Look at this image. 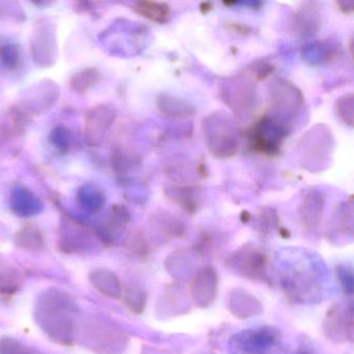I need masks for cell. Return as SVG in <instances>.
<instances>
[{
	"label": "cell",
	"mask_w": 354,
	"mask_h": 354,
	"mask_svg": "<svg viewBox=\"0 0 354 354\" xmlns=\"http://www.w3.org/2000/svg\"><path fill=\"white\" fill-rule=\"evenodd\" d=\"M19 269L7 261L0 260V295H13L21 285Z\"/></svg>",
	"instance_id": "4dcf8cb0"
},
{
	"label": "cell",
	"mask_w": 354,
	"mask_h": 354,
	"mask_svg": "<svg viewBox=\"0 0 354 354\" xmlns=\"http://www.w3.org/2000/svg\"><path fill=\"white\" fill-rule=\"evenodd\" d=\"M320 269L314 261H300L290 265L281 277V288L288 300L310 304L321 299Z\"/></svg>",
	"instance_id": "3957f363"
},
{
	"label": "cell",
	"mask_w": 354,
	"mask_h": 354,
	"mask_svg": "<svg viewBox=\"0 0 354 354\" xmlns=\"http://www.w3.org/2000/svg\"><path fill=\"white\" fill-rule=\"evenodd\" d=\"M155 104L163 117L171 120L190 119L196 113V107L185 99L165 93L157 96Z\"/></svg>",
	"instance_id": "603a6c76"
},
{
	"label": "cell",
	"mask_w": 354,
	"mask_h": 354,
	"mask_svg": "<svg viewBox=\"0 0 354 354\" xmlns=\"http://www.w3.org/2000/svg\"><path fill=\"white\" fill-rule=\"evenodd\" d=\"M227 306L230 313L241 320L258 316L264 310L262 302L254 294L242 288L230 292Z\"/></svg>",
	"instance_id": "d6986e66"
},
{
	"label": "cell",
	"mask_w": 354,
	"mask_h": 354,
	"mask_svg": "<svg viewBox=\"0 0 354 354\" xmlns=\"http://www.w3.org/2000/svg\"><path fill=\"white\" fill-rule=\"evenodd\" d=\"M333 147L335 138L330 128L325 124H317L298 142L300 165L310 173H321L330 165Z\"/></svg>",
	"instance_id": "277c9868"
},
{
	"label": "cell",
	"mask_w": 354,
	"mask_h": 354,
	"mask_svg": "<svg viewBox=\"0 0 354 354\" xmlns=\"http://www.w3.org/2000/svg\"><path fill=\"white\" fill-rule=\"evenodd\" d=\"M198 354H216V353H212V352H206V353H198Z\"/></svg>",
	"instance_id": "681fc988"
},
{
	"label": "cell",
	"mask_w": 354,
	"mask_h": 354,
	"mask_svg": "<svg viewBox=\"0 0 354 354\" xmlns=\"http://www.w3.org/2000/svg\"><path fill=\"white\" fill-rule=\"evenodd\" d=\"M82 337L97 354H121L129 343V337L120 325L95 315L82 322Z\"/></svg>",
	"instance_id": "5b68a950"
},
{
	"label": "cell",
	"mask_w": 354,
	"mask_h": 354,
	"mask_svg": "<svg viewBox=\"0 0 354 354\" xmlns=\"http://www.w3.org/2000/svg\"><path fill=\"white\" fill-rule=\"evenodd\" d=\"M339 48L330 40L315 41L304 45L301 49V57L310 66L325 65L337 59Z\"/></svg>",
	"instance_id": "cb8c5ba5"
},
{
	"label": "cell",
	"mask_w": 354,
	"mask_h": 354,
	"mask_svg": "<svg viewBox=\"0 0 354 354\" xmlns=\"http://www.w3.org/2000/svg\"><path fill=\"white\" fill-rule=\"evenodd\" d=\"M117 117V109L109 104H99L88 109L84 115V138L86 145L98 147Z\"/></svg>",
	"instance_id": "7c38bea8"
},
{
	"label": "cell",
	"mask_w": 354,
	"mask_h": 354,
	"mask_svg": "<svg viewBox=\"0 0 354 354\" xmlns=\"http://www.w3.org/2000/svg\"><path fill=\"white\" fill-rule=\"evenodd\" d=\"M295 354H313L312 352L306 349H299Z\"/></svg>",
	"instance_id": "c3c4849f"
},
{
	"label": "cell",
	"mask_w": 354,
	"mask_h": 354,
	"mask_svg": "<svg viewBox=\"0 0 354 354\" xmlns=\"http://www.w3.org/2000/svg\"><path fill=\"white\" fill-rule=\"evenodd\" d=\"M43 84L34 86V90L30 93V100L18 103L28 115L44 113L53 106L57 99L59 98V90L55 82H42Z\"/></svg>",
	"instance_id": "44dd1931"
},
{
	"label": "cell",
	"mask_w": 354,
	"mask_h": 354,
	"mask_svg": "<svg viewBox=\"0 0 354 354\" xmlns=\"http://www.w3.org/2000/svg\"><path fill=\"white\" fill-rule=\"evenodd\" d=\"M225 26L227 30L240 36H248L252 32V28H250L248 24H240V22L230 21L225 24Z\"/></svg>",
	"instance_id": "ee69618b"
},
{
	"label": "cell",
	"mask_w": 354,
	"mask_h": 354,
	"mask_svg": "<svg viewBox=\"0 0 354 354\" xmlns=\"http://www.w3.org/2000/svg\"><path fill=\"white\" fill-rule=\"evenodd\" d=\"M279 227V216L272 208H263L259 215V227L264 234H269Z\"/></svg>",
	"instance_id": "b9f144b4"
},
{
	"label": "cell",
	"mask_w": 354,
	"mask_h": 354,
	"mask_svg": "<svg viewBox=\"0 0 354 354\" xmlns=\"http://www.w3.org/2000/svg\"><path fill=\"white\" fill-rule=\"evenodd\" d=\"M111 167L120 175H125L142 165V156L140 152L132 146L119 145L111 153Z\"/></svg>",
	"instance_id": "484cf974"
},
{
	"label": "cell",
	"mask_w": 354,
	"mask_h": 354,
	"mask_svg": "<svg viewBox=\"0 0 354 354\" xmlns=\"http://www.w3.org/2000/svg\"><path fill=\"white\" fill-rule=\"evenodd\" d=\"M12 209L16 214L30 216L41 210V203L34 194L24 187H17L12 194Z\"/></svg>",
	"instance_id": "f1b7e54d"
},
{
	"label": "cell",
	"mask_w": 354,
	"mask_h": 354,
	"mask_svg": "<svg viewBox=\"0 0 354 354\" xmlns=\"http://www.w3.org/2000/svg\"><path fill=\"white\" fill-rule=\"evenodd\" d=\"M290 132L291 128L289 126L266 113L248 130V148L261 156L277 157L281 154V146Z\"/></svg>",
	"instance_id": "ba28073f"
},
{
	"label": "cell",
	"mask_w": 354,
	"mask_h": 354,
	"mask_svg": "<svg viewBox=\"0 0 354 354\" xmlns=\"http://www.w3.org/2000/svg\"><path fill=\"white\" fill-rule=\"evenodd\" d=\"M229 351L231 354H281V331L271 326L240 331L229 339Z\"/></svg>",
	"instance_id": "9c48e42d"
},
{
	"label": "cell",
	"mask_w": 354,
	"mask_h": 354,
	"mask_svg": "<svg viewBox=\"0 0 354 354\" xmlns=\"http://www.w3.org/2000/svg\"><path fill=\"white\" fill-rule=\"evenodd\" d=\"M101 80V73L96 68H86L82 71L76 73L71 78L70 86L74 92L84 94L88 92L90 88H94Z\"/></svg>",
	"instance_id": "e575fe53"
},
{
	"label": "cell",
	"mask_w": 354,
	"mask_h": 354,
	"mask_svg": "<svg viewBox=\"0 0 354 354\" xmlns=\"http://www.w3.org/2000/svg\"><path fill=\"white\" fill-rule=\"evenodd\" d=\"M0 62L7 69L13 70L19 66L20 51L17 45L7 44L0 48Z\"/></svg>",
	"instance_id": "f35d334b"
},
{
	"label": "cell",
	"mask_w": 354,
	"mask_h": 354,
	"mask_svg": "<svg viewBox=\"0 0 354 354\" xmlns=\"http://www.w3.org/2000/svg\"><path fill=\"white\" fill-rule=\"evenodd\" d=\"M218 286L216 269L211 265L201 267L190 281L189 295L192 302L198 308H208L216 299Z\"/></svg>",
	"instance_id": "4fadbf2b"
},
{
	"label": "cell",
	"mask_w": 354,
	"mask_h": 354,
	"mask_svg": "<svg viewBox=\"0 0 354 354\" xmlns=\"http://www.w3.org/2000/svg\"><path fill=\"white\" fill-rule=\"evenodd\" d=\"M165 194L171 202L187 214H196L200 209L201 189L192 183L173 184L165 188Z\"/></svg>",
	"instance_id": "ffe728a7"
},
{
	"label": "cell",
	"mask_w": 354,
	"mask_h": 354,
	"mask_svg": "<svg viewBox=\"0 0 354 354\" xmlns=\"http://www.w3.org/2000/svg\"><path fill=\"white\" fill-rule=\"evenodd\" d=\"M59 243L65 252H78L80 248H84V246L88 243V234L86 229L80 227L77 223L68 225L67 227L62 231Z\"/></svg>",
	"instance_id": "f546056e"
},
{
	"label": "cell",
	"mask_w": 354,
	"mask_h": 354,
	"mask_svg": "<svg viewBox=\"0 0 354 354\" xmlns=\"http://www.w3.org/2000/svg\"><path fill=\"white\" fill-rule=\"evenodd\" d=\"M322 28V15L318 3H306L292 15L288 30L293 36L310 38Z\"/></svg>",
	"instance_id": "9a60e30c"
},
{
	"label": "cell",
	"mask_w": 354,
	"mask_h": 354,
	"mask_svg": "<svg viewBox=\"0 0 354 354\" xmlns=\"http://www.w3.org/2000/svg\"><path fill=\"white\" fill-rule=\"evenodd\" d=\"M125 306L136 314L144 313L147 306V293L144 288L136 283H127L122 292Z\"/></svg>",
	"instance_id": "d6a6232c"
},
{
	"label": "cell",
	"mask_w": 354,
	"mask_h": 354,
	"mask_svg": "<svg viewBox=\"0 0 354 354\" xmlns=\"http://www.w3.org/2000/svg\"><path fill=\"white\" fill-rule=\"evenodd\" d=\"M35 318L55 343L64 346L74 343L77 331V306L68 294L57 289L43 292L37 301Z\"/></svg>",
	"instance_id": "6da1fadb"
},
{
	"label": "cell",
	"mask_w": 354,
	"mask_h": 354,
	"mask_svg": "<svg viewBox=\"0 0 354 354\" xmlns=\"http://www.w3.org/2000/svg\"><path fill=\"white\" fill-rule=\"evenodd\" d=\"M335 5L339 8V11H341L344 15H351V14L353 13V1H337Z\"/></svg>",
	"instance_id": "f6af8a7d"
},
{
	"label": "cell",
	"mask_w": 354,
	"mask_h": 354,
	"mask_svg": "<svg viewBox=\"0 0 354 354\" xmlns=\"http://www.w3.org/2000/svg\"><path fill=\"white\" fill-rule=\"evenodd\" d=\"M130 219H131V215L125 206L123 205L113 206L109 223L99 229L100 239H102L105 243H113L115 240V234L127 227Z\"/></svg>",
	"instance_id": "83f0119b"
},
{
	"label": "cell",
	"mask_w": 354,
	"mask_h": 354,
	"mask_svg": "<svg viewBox=\"0 0 354 354\" xmlns=\"http://www.w3.org/2000/svg\"><path fill=\"white\" fill-rule=\"evenodd\" d=\"M200 256L194 248H179L171 252L165 260V267L167 273L176 281H192L198 271Z\"/></svg>",
	"instance_id": "2e32d148"
},
{
	"label": "cell",
	"mask_w": 354,
	"mask_h": 354,
	"mask_svg": "<svg viewBox=\"0 0 354 354\" xmlns=\"http://www.w3.org/2000/svg\"><path fill=\"white\" fill-rule=\"evenodd\" d=\"M327 237L331 242L345 241L353 237V203L352 198L339 203L329 223Z\"/></svg>",
	"instance_id": "ac0fdd59"
},
{
	"label": "cell",
	"mask_w": 354,
	"mask_h": 354,
	"mask_svg": "<svg viewBox=\"0 0 354 354\" xmlns=\"http://www.w3.org/2000/svg\"><path fill=\"white\" fill-rule=\"evenodd\" d=\"M225 266L238 277L250 281H261L268 271V256L254 244H244L230 254Z\"/></svg>",
	"instance_id": "30bf717a"
},
{
	"label": "cell",
	"mask_w": 354,
	"mask_h": 354,
	"mask_svg": "<svg viewBox=\"0 0 354 354\" xmlns=\"http://www.w3.org/2000/svg\"><path fill=\"white\" fill-rule=\"evenodd\" d=\"M200 9L203 14H207L213 9V5L211 3H201Z\"/></svg>",
	"instance_id": "bcb514c9"
},
{
	"label": "cell",
	"mask_w": 354,
	"mask_h": 354,
	"mask_svg": "<svg viewBox=\"0 0 354 354\" xmlns=\"http://www.w3.org/2000/svg\"><path fill=\"white\" fill-rule=\"evenodd\" d=\"M16 244L30 252H40L44 248V236L34 225H26L16 234Z\"/></svg>",
	"instance_id": "1f68e13d"
},
{
	"label": "cell",
	"mask_w": 354,
	"mask_h": 354,
	"mask_svg": "<svg viewBox=\"0 0 354 354\" xmlns=\"http://www.w3.org/2000/svg\"><path fill=\"white\" fill-rule=\"evenodd\" d=\"M248 73L256 80L257 82H262L272 74L274 67L264 61L256 62L252 66L246 68Z\"/></svg>",
	"instance_id": "7bdbcfd3"
},
{
	"label": "cell",
	"mask_w": 354,
	"mask_h": 354,
	"mask_svg": "<svg viewBox=\"0 0 354 354\" xmlns=\"http://www.w3.org/2000/svg\"><path fill=\"white\" fill-rule=\"evenodd\" d=\"M325 196L318 188H310L304 194L298 208L300 225L306 233L314 234L322 223Z\"/></svg>",
	"instance_id": "5bb4252c"
},
{
	"label": "cell",
	"mask_w": 354,
	"mask_h": 354,
	"mask_svg": "<svg viewBox=\"0 0 354 354\" xmlns=\"http://www.w3.org/2000/svg\"><path fill=\"white\" fill-rule=\"evenodd\" d=\"M353 308L352 304H333L325 315L323 333L335 344L349 343L353 339Z\"/></svg>",
	"instance_id": "8fae6325"
},
{
	"label": "cell",
	"mask_w": 354,
	"mask_h": 354,
	"mask_svg": "<svg viewBox=\"0 0 354 354\" xmlns=\"http://www.w3.org/2000/svg\"><path fill=\"white\" fill-rule=\"evenodd\" d=\"M125 248L140 258H146L150 252V242L144 230L136 227L125 238Z\"/></svg>",
	"instance_id": "d590c367"
},
{
	"label": "cell",
	"mask_w": 354,
	"mask_h": 354,
	"mask_svg": "<svg viewBox=\"0 0 354 354\" xmlns=\"http://www.w3.org/2000/svg\"><path fill=\"white\" fill-rule=\"evenodd\" d=\"M337 277L344 293L352 295L354 292V273L351 266L341 264L337 267Z\"/></svg>",
	"instance_id": "ab89813d"
},
{
	"label": "cell",
	"mask_w": 354,
	"mask_h": 354,
	"mask_svg": "<svg viewBox=\"0 0 354 354\" xmlns=\"http://www.w3.org/2000/svg\"><path fill=\"white\" fill-rule=\"evenodd\" d=\"M306 98L302 91L290 80L277 78L268 88V113L267 115L279 120L292 128L304 109Z\"/></svg>",
	"instance_id": "52a82bcc"
},
{
	"label": "cell",
	"mask_w": 354,
	"mask_h": 354,
	"mask_svg": "<svg viewBox=\"0 0 354 354\" xmlns=\"http://www.w3.org/2000/svg\"><path fill=\"white\" fill-rule=\"evenodd\" d=\"M133 11L138 15L142 16L146 19L160 26L169 24L171 17V7L163 1H152V0L138 1L133 6Z\"/></svg>",
	"instance_id": "4316f807"
},
{
	"label": "cell",
	"mask_w": 354,
	"mask_h": 354,
	"mask_svg": "<svg viewBox=\"0 0 354 354\" xmlns=\"http://www.w3.org/2000/svg\"><path fill=\"white\" fill-rule=\"evenodd\" d=\"M335 115L339 121L349 128L354 124V97L352 93L339 97L335 104Z\"/></svg>",
	"instance_id": "8d00e7d4"
},
{
	"label": "cell",
	"mask_w": 354,
	"mask_h": 354,
	"mask_svg": "<svg viewBox=\"0 0 354 354\" xmlns=\"http://www.w3.org/2000/svg\"><path fill=\"white\" fill-rule=\"evenodd\" d=\"M257 84L258 82L244 70L235 75L221 78L219 97L234 115L241 120L248 119L258 105Z\"/></svg>",
	"instance_id": "8992f818"
},
{
	"label": "cell",
	"mask_w": 354,
	"mask_h": 354,
	"mask_svg": "<svg viewBox=\"0 0 354 354\" xmlns=\"http://www.w3.org/2000/svg\"><path fill=\"white\" fill-rule=\"evenodd\" d=\"M50 140L53 146L61 153H68L71 146V133L64 126H57L50 134Z\"/></svg>",
	"instance_id": "74e56055"
},
{
	"label": "cell",
	"mask_w": 354,
	"mask_h": 354,
	"mask_svg": "<svg viewBox=\"0 0 354 354\" xmlns=\"http://www.w3.org/2000/svg\"><path fill=\"white\" fill-rule=\"evenodd\" d=\"M88 279L93 287L106 297L113 298V299L122 298L123 287L119 277L113 271L109 269H96L90 273Z\"/></svg>",
	"instance_id": "d4e9b609"
},
{
	"label": "cell",
	"mask_w": 354,
	"mask_h": 354,
	"mask_svg": "<svg viewBox=\"0 0 354 354\" xmlns=\"http://www.w3.org/2000/svg\"><path fill=\"white\" fill-rule=\"evenodd\" d=\"M241 219L243 223H248L252 219V215L248 211H243L241 214Z\"/></svg>",
	"instance_id": "7dc6e473"
},
{
	"label": "cell",
	"mask_w": 354,
	"mask_h": 354,
	"mask_svg": "<svg viewBox=\"0 0 354 354\" xmlns=\"http://www.w3.org/2000/svg\"><path fill=\"white\" fill-rule=\"evenodd\" d=\"M151 225L165 238L171 240L184 239L187 236V227L184 221L167 210L155 211L150 218Z\"/></svg>",
	"instance_id": "7402d4cb"
},
{
	"label": "cell",
	"mask_w": 354,
	"mask_h": 354,
	"mask_svg": "<svg viewBox=\"0 0 354 354\" xmlns=\"http://www.w3.org/2000/svg\"><path fill=\"white\" fill-rule=\"evenodd\" d=\"M30 44L34 59L42 66L53 65L57 55V40L50 24L42 20L32 32Z\"/></svg>",
	"instance_id": "e0dca14e"
},
{
	"label": "cell",
	"mask_w": 354,
	"mask_h": 354,
	"mask_svg": "<svg viewBox=\"0 0 354 354\" xmlns=\"http://www.w3.org/2000/svg\"><path fill=\"white\" fill-rule=\"evenodd\" d=\"M0 354H36L30 348L13 337L0 339Z\"/></svg>",
	"instance_id": "60d3db41"
},
{
	"label": "cell",
	"mask_w": 354,
	"mask_h": 354,
	"mask_svg": "<svg viewBox=\"0 0 354 354\" xmlns=\"http://www.w3.org/2000/svg\"><path fill=\"white\" fill-rule=\"evenodd\" d=\"M203 136L209 153L219 160L233 158L239 150L237 124L230 113L215 111L202 122Z\"/></svg>",
	"instance_id": "7a4b0ae2"
},
{
	"label": "cell",
	"mask_w": 354,
	"mask_h": 354,
	"mask_svg": "<svg viewBox=\"0 0 354 354\" xmlns=\"http://www.w3.org/2000/svg\"><path fill=\"white\" fill-rule=\"evenodd\" d=\"M77 198L80 206L90 213L98 212L105 204V196L103 192L92 185L82 186L78 190Z\"/></svg>",
	"instance_id": "836d02e7"
}]
</instances>
